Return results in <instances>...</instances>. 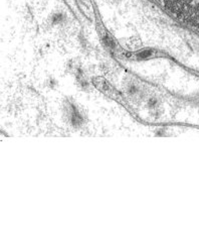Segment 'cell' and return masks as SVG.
<instances>
[{"label":"cell","instance_id":"obj_1","mask_svg":"<svg viewBox=\"0 0 199 231\" xmlns=\"http://www.w3.org/2000/svg\"><path fill=\"white\" fill-rule=\"evenodd\" d=\"M162 3L187 19L199 22V0H160Z\"/></svg>","mask_w":199,"mask_h":231}]
</instances>
